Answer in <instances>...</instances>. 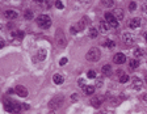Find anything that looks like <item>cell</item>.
I'll use <instances>...</instances> for the list:
<instances>
[{"label": "cell", "instance_id": "cell-1", "mask_svg": "<svg viewBox=\"0 0 147 114\" xmlns=\"http://www.w3.org/2000/svg\"><path fill=\"white\" fill-rule=\"evenodd\" d=\"M4 108H5V110L8 111V113L19 114L20 111H21L22 105L17 104V102H15V101H11V100H5V101H4Z\"/></svg>", "mask_w": 147, "mask_h": 114}, {"label": "cell", "instance_id": "cell-2", "mask_svg": "<svg viewBox=\"0 0 147 114\" xmlns=\"http://www.w3.org/2000/svg\"><path fill=\"white\" fill-rule=\"evenodd\" d=\"M100 58H101V52L97 47L89 49L87 52V55H85V59H87L88 62H97V60H100Z\"/></svg>", "mask_w": 147, "mask_h": 114}, {"label": "cell", "instance_id": "cell-3", "mask_svg": "<svg viewBox=\"0 0 147 114\" xmlns=\"http://www.w3.org/2000/svg\"><path fill=\"white\" fill-rule=\"evenodd\" d=\"M36 22H37V25L40 26V28L49 29V28H50V25H51V19L47 15H41V16H38V17H37Z\"/></svg>", "mask_w": 147, "mask_h": 114}, {"label": "cell", "instance_id": "cell-4", "mask_svg": "<svg viewBox=\"0 0 147 114\" xmlns=\"http://www.w3.org/2000/svg\"><path fill=\"white\" fill-rule=\"evenodd\" d=\"M56 45H58V47H64L66 46V37H64V34H63V32L60 30V29H58L56 30Z\"/></svg>", "mask_w": 147, "mask_h": 114}, {"label": "cell", "instance_id": "cell-5", "mask_svg": "<svg viewBox=\"0 0 147 114\" xmlns=\"http://www.w3.org/2000/svg\"><path fill=\"white\" fill-rule=\"evenodd\" d=\"M62 105H63V99L62 97H55V99H53V100L49 101V108H50L53 111L55 110V109H59Z\"/></svg>", "mask_w": 147, "mask_h": 114}, {"label": "cell", "instance_id": "cell-6", "mask_svg": "<svg viewBox=\"0 0 147 114\" xmlns=\"http://www.w3.org/2000/svg\"><path fill=\"white\" fill-rule=\"evenodd\" d=\"M105 21H107L108 25L112 26V28H118V20L114 17L113 13H105Z\"/></svg>", "mask_w": 147, "mask_h": 114}, {"label": "cell", "instance_id": "cell-7", "mask_svg": "<svg viewBox=\"0 0 147 114\" xmlns=\"http://www.w3.org/2000/svg\"><path fill=\"white\" fill-rule=\"evenodd\" d=\"M122 41L126 43V45H133L135 41L134 36H133L132 33H128V32H125V33H122Z\"/></svg>", "mask_w": 147, "mask_h": 114}, {"label": "cell", "instance_id": "cell-8", "mask_svg": "<svg viewBox=\"0 0 147 114\" xmlns=\"http://www.w3.org/2000/svg\"><path fill=\"white\" fill-rule=\"evenodd\" d=\"M113 62L116 63V64H124V63L126 62L125 54H122V52H117L116 55L113 56Z\"/></svg>", "mask_w": 147, "mask_h": 114}, {"label": "cell", "instance_id": "cell-9", "mask_svg": "<svg viewBox=\"0 0 147 114\" xmlns=\"http://www.w3.org/2000/svg\"><path fill=\"white\" fill-rule=\"evenodd\" d=\"M142 87H143V81L139 79V77H133L132 80V88L135 91H141Z\"/></svg>", "mask_w": 147, "mask_h": 114}, {"label": "cell", "instance_id": "cell-10", "mask_svg": "<svg viewBox=\"0 0 147 114\" xmlns=\"http://www.w3.org/2000/svg\"><path fill=\"white\" fill-rule=\"evenodd\" d=\"M104 97L103 96H96V97H93V99H91V105L93 106V108H100L101 106V104L104 102Z\"/></svg>", "mask_w": 147, "mask_h": 114}, {"label": "cell", "instance_id": "cell-11", "mask_svg": "<svg viewBox=\"0 0 147 114\" xmlns=\"http://www.w3.org/2000/svg\"><path fill=\"white\" fill-rule=\"evenodd\" d=\"M15 91L20 97H26V96H28V89H26L24 85H17L15 88Z\"/></svg>", "mask_w": 147, "mask_h": 114}, {"label": "cell", "instance_id": "cell-12", "mask_svg": "<svg viewBox=\"0 0 147 114\" xmlns=\"http://www.w3.org/2000/svg\"><path fill=\"white\" fill-rule=\"evenodd\" d=\"M4 16H5V19H8V20H15L19 17V13L13 9H7L5 12H4Z\"/></svg>", "mask_w": 147, "mask_h": 114}, {"label": "cell", "instance_id": "cell-13", "mask_svg": "<svg viewBox=\"0 0 147 114\" xmlns=\"http://www.w3.org/2000/svg\"><path fill=\"white\" fill-rule=\"evenodd\" d=\"M129 26L132 29H137L141 26V19L139 17H134V19L130 20V22H129Z\"/></svg>", "mask_w": 147, "mask_h": 114}, {"label": "cell", "instance_id": "cell-14", "mask_svg": "<svg viewBox=\"0 0 147 114\" xmlns=\"http://www.w3.org/2000/svg\"><path fill=\"white\" fill-rule=\"evenodd\" d=\"M114 17H116L118 21H121V20H124V17H125V12H124V9L122 8H116L114 9Z\"/></svg>", "mask_w": 147, "mask_h": 114}, {"label": "cell", "instance_id": "cell-15", "mask_svg": "<svg viewBox=\"0 0 147 114\" xmlns=\"http://www.w3.org/2000/svg\"><path fill=\"white\" fill-rule=\"evenodd\" d=\"M81 89H83V92H84L85 95L91 96L92 93H95V89H96V87H93V85H85V87H83Z\"/></svg>", "mask_w": 147, "mask_h": 114}, {"label": "cell", "instance_id": "cell-16", "mask_svg": "<svg viewBox=\"0 0 147 114\" xmlns=\"http://www.w3.org/2000/svg\"><path fill=\"white\" fill-rule=\"evenodd\" d=\"M101 72H103V75H105V76H110V75H112V67H110L109 64H104L103 67H101Z\"/></svg>", "mask_w": 147, "mask_h": 114}, {"label": "cell", "instance_id": "cell-17", "mask_svg": "<svg viewBox=\"0 0 147 114\" xmlns=\"http://www.w3.org/2000/svg\"><path fill=\"white\" fill-rule=\"evenodd\" d=\"M118 74H119V79H118V81H119V83L125 84V83H128V81L130 80V77H129V75L124 74V72H121V71H119Z\"/></svg>", "mask_w": 147, "mask_h": 114}, {"label": "cell", "instance_id": "cell-18", "mask_svg": "<svg viewBox=\"0 0 147 114\" xmlns=\"http://www.w3.org/2000/svg\"><path fill=\"white\" fill-rule=\"evenodd\" d=\"M46 55H47V51L45 49H42L37 52V59L38 60H45V59H46Z\"/></svg>", "mask_w": 147, "mask_h": 114}, {"label": "cell", "instance_id": "cell-19", "mask_svg": "<svg viewBox=\"0 0 147 114\" xmlns=\"http://www.w3.org/2000/svg\"><path fill=\"white\" fill-rule=\"evenodd\" d=\"M100 30L103 32V33H107L108 30H109V25H108V22L107 21H100Z\"/></svg>", "mask_w": 147, "mask_h": 114}, {"label": "cell", "instance_id": "cell-20", "mask_svg": "<svg viewBox=\"0 0 147 114\" xmlns=\"http://www.w3.org/2000/svg\"><path fill=\"white\" fill-rule=\"evenodd\" d=\"M138 66H139L138 59H132V60L129 62V67H130V70H132V71H134L135 68H138Z\"/></svg>", "mask_w": 147, "mask_h": 114}, {"label": "cell", "instance_id": "cell-21", "mask_svg": "<svg viewBox=\"0 0 147 114\" xmlns=\"http://www.w3.org/2000/svg\"><path fill=\"white\" fill-rule=\"evenodd\" d=\"M54 83L56 84V85H59V84H63V76L62 75H59V74H56V75H54Z\"/></svg>", "mask_w": 147, "mask_h": 114}, {"label": "cell", "instance_id": "cell-22", "mask_svg": "<svg viewBox=\"0 0 147 114\" xmlns=\"http://www.w3.org/2000/svg\"><path fill=\"white\" fill-rule=\"evenodd\" d=\"M97 34H99V32H97V29H95V28H91L89 32H88V36H89L91 38H96Z\"/></svg>", "mask_w": 147, "mask_h": 114}, {"label": "cell", "instance_id": "cell-23", "mask_svg": "<svg viewBox=\"0 0 147 114\" xmlns=\"http://www.w3.org/2000/svg\"><path fill=\"white\" fill-rule=\"evenodd\" d=\"M104 46H107V47H114L116 46V42L112 40H105L104 41Z\"/></svg>", "mask_w": 147, "mask_h": 114}, {"label": "cell", "instance_id": "cell-24", "mask_svg": "<svg viewBox=\"0 0 147 114\" xmlns=\"http://www.w3.org/2000/svg\"><path fill=\"white\" fill-rule=\"evenodd\" d=\"M143 54H144V51L142 49H135L134 50V56H137V58H141V56H143Z\"/></svg>", "mask_w": 147, "mask_h": 114}, {"label": "cell", "instance_id": "cell-25", "mask_svg": "<svg viewBox=\"0 0 147 114\" xmlns=\"http://www.w3.org/2000/svg\"><path fill=\"white\" fill-rule=\"evenodd\" d=\"M33 16H34V15H33V12H32V11H29V9H26L25 12H24V17H25L26 20H32V19H33Z\"/></svg>", "mask_w": 147, "mask_h": 114}, {"label": "cell", "instance_id": "cell-26", "mask_svg": "<svg viewBox=\"0 0 147 114\" xmlns=\"http://www.w3.org/2000/svg\"><path fill=\"white\" fill-rule=\"evenodd\" d=\"M89 22V20H88V17H84V19L80 21V26H79V29H84L85 26H87V24Z\"/></svg>", "mask_w": 147, "mask_h": 114}, {"label": "cell", "instance_id": "cell-27", "mask_svg": "<svg viewBox=\"0 0 147 114\" xmlns=\"http://www.w3.org/2000/svg\"><path fill=\"white\" fill-rule=\"evenodd\" d=\"M12 36H13V37H17V38H22V37H24V32L15 30V32H12Z\"/></svg>", "mask_w": 147, "mask_h": 114}, {"label": "cell", "instance_id": "cell-28", "mask_svg": "<svg viewBox=\"0 0 147 114\" xmlns=\"http://www.w3.org/2000/svg\"><path fill=\"white\" fill-rule=\"evenodd\" d=\"M87 77H88V79H96V71H93V70H91V71H88Z\"/></svg>", "mask_w": 147, "mask_h": 114}, {"label": "cell", "instance_id": "cell-29", "mask_svg": "<svg viewBox=\"0 0 147 114\" xmlns=\"http://www.w3.org/2000/svg\"><path fill=\"white\" fill-rule=\"evenodd\" d=\"M55 7L56 8H58V9H63V8H64V4L62 3V1H59V0H58V1H55Z\"/></svg>", "mask_w": 147, "mask_h": 114}, {"label": "cell", "instance_id": "cell-30", "mask_svg": "<svg viewBox=\"0 0 147 114\" xmlns=\"http://www.w3.org/2000/svg\"><path fill=\"white\" fill-rule=\"evenodd\" d=\"M78 100H79V95H78V93H72V95H71V101L72 102H76Z\"/></svg>", "mask_w": 147, "mask_h": 114}, {"label": "cell", "instance_id": "cell-31", "mask_svg": "<svg viewBox=\"0 0 147 114\" xmlns=\"http://www.w3.org/2000/svg\"><path fill=\"white\" fill-rule=\"evenodd\" d=\"M103 4L105 7H112L113 4H114V1H113V0H107V1H103Z\"/></svg>", "mask_w": 147, "mask_h": 114}, {"label": "cell", "instance_id": "cell-32", "mask_svg": "<svg viewBox=\"0 0 147 114\" xmlns=\"http://www.w3.org/2000/svg\"><path fill=\"white\" fill-rule=\"evenodd\" d=\"M135 8H137V3H135V1H132V3L129 4V9L130 11H134Z\"/></svg>", "mask_w": 147, "mask_h": 114}, {"label": "cell", "instance_id": "cell-33", "mask_svg": "<svg viewBox=\"0 0 147 114\" xmlns=\"http://www.w3.org/2000/svg\"><path fill=\"white\" fill-rule=\"evenodd\" d=\"M67 62H68V59H67V58H62V59L59 60V64H60V66H64Z\"/></svg>", "mask_w": 147, "mask_h": 114}, {"label": "cell", "instance_id": "cell-34", "mask_svg": "<svg viewBox=\"0 0 147 114\" xmlns=\"http://www.w3.org/2000/svg\"><path fill=\"white\" fill-rule=\"evenodd\" d=\"M79 85L81 87V88H83V87H85V81H84V79H79Z\"/></svg>", "mask_w": 147, "mask_h": 114}, {"label": "cell", "instance_id": "cell-35", "mask_svg": "<svg viewBox=\"0 0 147 114\" xmlns=\"http://www.w3.org/2000/svg\"><path fill=\"white\" fill-rule=\"evenodd\" d=\"M142 11H143V13L147 16V3H144L143 5H142Z\"/></svg>", "mask_w": 147, "mask_h": 114}, {"label": "cell", "instance_id": "cell-36", "mask_svg": "<svg viewBox=\"0 0 147 114\" xmlns=\"http://www.w3.org/2000/svg\"><path fill=\"white\" fill-rule=\"evenodd\" d=\"M70 30H71L72 34H76V33H78V29H76V28H71Z\"/></svg>", "mask_w": 147, "mask_h": 114}, {"label": "cell", "instance_id": "cell-37", "mask_svg": "<svg viewBox=\"0 0 147 114\" xmlns=\"http://www.w3.org/2000/svg\"><path fill=\"white\" fill-rule=\"evenodd\" d=\"M22 108H24V110H28V109H29V105H26V104H22Z\"/></svg>", "mask_w": 147, "mask_h": 114}, {"label": "cell", "instance_id": "cell-38", "mask_svg": "<svg viewBox=\"0 0 147 114\" xmlns=\"http://www.w3.org/2000/svg\"><path fill=\"white\" fill-rule=\"evenodd\" d=\"M143 101L147 102V93H146V95H143Z\"/></svg>", "mask_w": 147, "mask_h": 114}, {"label": "cell", "instance_id": "cell-39", "mask_svg": "<svg viewBox=\"0 0 147 114\" xmlns=\"http://www.w3.org/2000/svg\"><path fill=\"white\" fill-rule=\"evenodd\" d=\"M0 47H4V41L3 40L0 41Z\"/></svg>", "mask_w": 147, "mask_h": 114}, {"label": "cell", "instance_id": "cell-40", "mask_svg": "<svg viewBox=\"0 0 147 114\" xmlns=\"http://www.w3.org/2000/svg\"><path fill=\"white\" fill-rule=\"evenodd\" d=\"M144 40H146V42H147V33H144Z\"/></svg>", "mask_w": 147, "mask_h": 114}, {"label": "cell", "instance_id": "cell-41", "mask_svg": "<svg viewBox=\"0 0 147 114\" xmlns=\"http://www.w3.org/2000/svg\"><path fill=\"white\" fill-rule=\"evenodd\" d=\"M49 114H55V113H54V111H53V110H51V111H50V113H49Z\"/></svg>", "mask_w": 147, "mask_h": 114}, {"label": "cell", "instance_id": "cell-42", "mask_svg": "<svg viewBox=\"0 0 147 114\" xmlns=\"http://www.w3.org/2000/svg\"><path fill=\"white\" fill-rule=\"evenodd\" d=\"M146 84H147V76H146Z\"/></svg>", "mask_w": 147, "mask_h": 114}]
</instances>
